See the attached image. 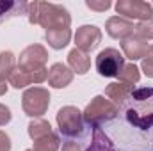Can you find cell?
Here are the masks:
<instances>
[{
  "instance_id": "6da1fadb",
  "label": "cell",
  "mask_w": 153,
  "mask_h": 151,
  "mask_svg": "<svg viewBox=\"0 0 153 151\" xmlns=\"http://www.w3.org/2000/svg\"><path fill=\"white\" fill-rule=\"evenodd\" d=\"M27 9H29V21L34 25H41L46 30L70 29L71 25L70 11L62 5L50 2H32L27 4Z\"/></svg>"
},
{
  "instance_id": "7a4b0ae2",
  "label": "cell",
  "mask_w": 153,
  "mask_h": 151,
  "mask_svg": "<svg viewBox=\"0 0 153 151\" xmlns=\"http://www.w3.org/2000/svg\"><path fill=\"white\" fill-rule=\"evenodd\" d=\"M125 115L135 128L148 130L153 126V87L134 89L126 101Z\"/></svg>"
},
{
  "instance_id": "3957f363",
  "label": "cell",
  "mask_w": 153,
  "mask_h": 151,
  "mask_svg": "<svg viewBox=\"0 0 153 151\" xmlns=\"http://www.w3.org/2000/svg\"><path fill=\"white\" fill-rule=\"evenodd\" d=\"M82 115H84V121H85L89 126L100 128L103 123L112 121L116 115H117V107H116L111 100H107L105 96L98 94V96H94V98L87 103V107H85V110L82 112Z\"/></svg>"
},
{
  "instance_id": "277c9868",
  "label": "cell",
  "mask_w": 153,
  "mask_h": 151,
  "mask_svg": "<svg viewBox=\"0 0 153 151\" xmlns=\"http://www.w3.org/2000/svg\"><path fill=\"white\" fill-rule=\"evenodd\" d=\"M48 107H50V93L45 87H29L22 96V109L32 119L46 114Z\"/></svg>"
},
{
  "instance_id": "5b68a950",
  "label": "cell",
  "mask_w": 153,
  "mask_h": 151,
  "mask_svg": "<svg viewBox=\"0 0 153 151\" xmlns=\"http://www.w3.org/2000/svg\"><path fill=\"white\" fill-rule=\"evenodd\" d=\"M84 115L82 112L73 107V105H66L57 112V126L59 132L64 137H78L84 132Z\"/></svg>"
},
{
  "instance_id": "8992f818",
  "label": "cell",
  "mask_w": 153,
  "mask_h": 151,
  "mask_svg": "<svg viewBox=\"0 0 153 151\" xmlns=\"http://www.w3.org/2000/svg\"><path fill=\"white\" fill-rule=\"evenodd\" d=\"M96 71L100 76H107V78H112L117 76L119 71L123 70L125 66V57L119 50L116 48H105L102 50L98 55H96Z\"/></svg>"
},
{
  "instance_id": "52a82bcc",
  "label": "cell",
  "mask_w": 153,
  "mask_h": 151,
  "mask_svg": "<svg viewBox=\"0 0 153 151\" xmlns=\"http://www.w3.org/2000/svg\"><path fill=\"white\" fill-rule=\"evenodd\" d=\"M117 14H123L126 20H150L153 18V7L152 4L143 2V0H119L116 4Z\"/></svg>"
},
{
  "instance_id": "ba28073f",
  "label": "cell",
  "mask_w": 153,
  "mask_h": 151,
  "mask_svg": "<svg viewBox=\"0 0 153 151\" xmlns=\"http://www.w3.org/2000/svg\"><path fill=\"white\" fill-rule=\"evenodd\" d=\"M48 52L43 44H30L27 46L18 59V66L25 71H36L39 68H46Z\"/></svg>"
},
{
  "instance_id": "9c48e42d",
  "label": "cell",
  "mask_w": 153,
  "mask_h": 151,
  "mask_svg": "<svg viewBox=\"0 0 153 151\" xmlns=\"http://www.w3.org/2000/svg\"><path fill=\"white\" fill-rule=\"evenodd\" d=\"M100 43H102V30L96 25H82L80 29H76L75 48L89 53L94 48H98Z\"/></svg>"
},
{
  "instance_id": "30bf717a",
  "label": "cell",
  "mask_w": 153,
  "mask_h": 151,
  "mask_svg": "<svg viewBox=\"0 0 153 151\" xmlns=\"http://www.w3.org/2000/svg\"><path fill=\"white\" fill-rule=\"evenodd\" d=\"M105 30H107V34H109L111 38L125 41V39H128V38L134 36V32H135V25H134L130 20H126V18L112 16V18L107 20V23H105Z\"/></svg>"
},
{
  "instance_id": "8fae6325",
  "label": "cell",
  "mask_w": 153,
  "mask_h": 151,
  "mask_svg": "<svg viewBox=\"0 0 153 151\" xmlns=\"http://www.w3.org/2000/svg\"><path fill=\"white\" fill-rule=\"evenodd\" d=\"M121 50H123V53H125L126 59L137 61V59H144L150 53V44H148V41L137 38L134 34L132 38L121 41Z\"/></svg>"
},
{
  "instance_id": "7c38bea8",
  "label": "cell",
  "mask_w": 153,
  "mask_h": 151,
  "mask_svg": "<svg viewBox=\"0 0 153 151\" xmlns=\"http://www.w3.org/2000/svg\"><path fill=\"white\" fill-rule=\"evenodd\" d=\"M73 71L70 70V66L62 64V62H55L52 64V68L48 70V84L55 89H64L73 82Z\"/></svg>"
},
{
  "instance_id": "4fadbf2b",
  "label": "cell",
  "mask_w": 153,
  "mask_h": 151,
  "mask_svg": "<svg viewBox=\"0 0 153 151\" xmlns=\"http://www.w3.org/2000/svg\"><path fill=\"white\" fill-rule=\"evenodd\" d=\"M132 85H126V84H123V82H112V84H109L107 85V89H105V96L114 103L116 107L119 105H125L126 101H128V98H130V94H132Z\"/></svg>"
},
{
  "instance_id": "5bb4252c",
  "label": "cell",
  "mask_w": 153,
  "mask_h": 151,
  "mask_svg": "<svg viewBox=\"0 0 153 151\" xmlns=\"http://www.w3.org/2000/svg\"><path fill=\"white\" fill-rule=\"evenodd\" d=\"M68 64H70V70L76 73V75H85L91 68V57L89 53L73 48L70 53H68Z\"/></svg>"
},
{
  "instance_id": "9a60e30c",
  "label": "cell",
  "mask_w": 153,
  "mask_h": 151,
  "mask_svg": "<svg viewBox=\"0 0 153 151\" xmlns=\"http://www.w3.org/2000/svg\"><path fill=\"white\" fill-rule=\"evenodd\" d=\"M45 39L48 43V46H52L53 50H62L70 39H71V30L70 29H55V30H46Z\"/></svg>"
},
{
  "instance_id": "2e32d148",
  "label": "cell",
  "mask_w": 153,
  "mask_h": 151,
  "mask_svg": "<svg viewBox=\"0 0 153 151\" xmlns=\"http://www.w3.org/2000/svg\"><path fill=\"white\" fill-rule=\"evenodd\" d=\"M87 151H116L112 141L105 135L103 130L100 128H93V139H91V144Z\"/></svg>"
},
{
  "instance_id": "e0dca14e",
  "label": "cell",
  "mask_w": 153,
  "mask_h": 151,
  "mask_svg": "<svg viewBox=\"0 0 153 151\" xmlns=\"http://www.w3.org/2000/svg\"><path fill=\"white\" fill-rule=\"evenodd\" d=\"M27 132H29V135H30L32 141H38V139L45 137V135H48V133L52 132V126H50V123H48L46 119L36 117V119H32V121L29 123Z\"/></svg>"
},
{
  "instance_id": "ac0fdd59",
  "label": "cell",
  "mask_w": 153,
  "mask_h": 151,
  "mask_svg": "<svg viewBox=\"0 0 153 151\" xmlns=\"http://www.w3.org/2000/svg\"><path fill=\"white\" fill-rule=\"evenodd\" d=\"M59 146H61V141H59V135L50 132L48 135L41 137L38 141H34V151H59Z\"/></svg>"
},
{
  "instance_id": "d6986e66",
  "label": "cell",
  "mask_w": 153,
  "mask_h": 151,
  "mask_svg": "<svg viewBox=\"0 0 153 151\" xmlns=\"http://www.w3.org/2000/svg\"><path fill=\"white\" fill-rule=\"evenodd\" d=\"M7 80H9V84H11L14 89H23V87H27V85L32 84L30 71H25V70H22L20 66H16V68L13 70V73L9 75Z\"/></svg>"
},
{
  "instance_id": "ffe728a7",
  "label": "cell",
  "mask_w": 153,
  "mask_h": 151,
  "mask_svg": "<svg viewBox=\"0 0 153 151\" xmlns=\"http://www.w3.org/2000/svg\"><path fill=\"white\" fill-rule=\"evenodd\" d=\"M119 82H123V84H126V85H134V84H137L139 82V78H141V71H139V68L132 62V64H125L123 66V70L119 71Z\"/></svg>"
},
{
  "instance_id": "44dd1931",
  "label": "cell",
  "mask_w": 153,
  "mask_h": 151,
  "mask_svg": "<svg viewBox=\"0 0 153 151\" xmlns=\"http://www.w3.org/2000/svg\"><path fill=\"white\" fill-rule=\"evenodd\" d=\"M14 68V55L11 52H0V80H7Z\"/></svg>"
},
{
  "instance_id": "7402d4cb",
  "label": "cell",
  "mask_w": 153,
  "mask_h": 151,
  "mask_svg": "<svg viewBox=\"0 0 153 151\" xmlns=\"http://www.w3.org/2000/svg\"><path fill=\"white\" fill-rule=\"evenodd\" d=\"M137 38L144 39V41H148V39H153V18L150 20H144V21H139L137 25H135V32H134Z\"/></svg>"
},
{
  "instance_id": "603a6c76",
  "label": "cell",
  "mask_w": 153,
  "mask_h": 151,
  "mask_svg": "<svg viewBox=\"0 0 153 151\" xmlns=\"http://www.w3.org/2000/svg\"><path fill=\"white\" fill-rule=\"evenodd\" d=\"M85 5L91 9V11H98V13H103V11H107L111 5H112V2L111 0H87L85 2Z\"/></svg>"
},
{
  "instance_id": "cb8c5ba5",
  "label": "cell",
  "mask_w": 153,
  "mask_h": 151,
  "mask_svg": "<svg viewBox=\"0 0 153 151\" xmlns=\"http://www.w3.org/2000/svg\"><path fill=\"white\" fill-rule=\"evenodd\" d=\"M23 4H16V2H0V21L7 16V14H13V11L16 7H22Z\"/></svg>"
},
{
  "instance_id": "d4e9b609",
  "label": "cell",
  "mask_w": 153,
  "mask_h": 151,
  "mask_svg": "<svg viewBox=\"0 0 153 151\" xmlns=\"http://www.w3.org/2000/svg\"><path fill=\"white\" fill-rule=\"evenodd\" d=\"M141 70L144 71V75L153 78V57L148 53L144 59H143V64H141Z\"/></svg>"
},
{
  "instance_id": "484cf974",
  "label": "cell",
  "mask_w": 153,
  "mask_h": 151,
  "mask_svg": "<svg viewBox=\"0 0 153 151\" xmlns=\"http://www.w3.org/2000/svg\"><path fill=\"white\" fill-rule=\"evenodd\" d=\"M11 119H13V114L9 110V107H5V105L0 103V126H5Z\"/></svg>"
},
{
  "instance_id": "4316f807",
  "label": "cell",
  "mask_w": 153,
  "mask_h": 151,
  "mask_svg": "<svg viewBox=\"0 0 153 151\" xmlns=\"http://www.w3.org/2000/svg\"><path fill=\"white\" fill-rule=\"evenodd\" d=\"M0 151H11V137L0 130Z\"/></svg>"
},
{
  "instance_id": "83f0119b",
  "label": "cell",
  "mask_w": 153,
  "mask_h": 151,
  "mask_svg": "<svg viewBox=\"0 0 153 151\" xmlns=\"http://www.w3.org/2000/svg\"><path fill=\"white\" fill-rule=\"evenodd\" d=\"M61 151H82V148H80V144H76L73 141H68V142L62 144Z\"/></svg>"
},
{
  "instance_id": "f1b7e54d",
  "label": "cell",
  "mask_w": 153,
  "mask_h": 151,
  "mask_svg": "<svg viewBox=\"0 0 153 151\" xmlns=\"http://www.w3.org/2000/svg\"><path fill=\"white\" fill-rule=\"evenodd\" d=\"M7 93V84H5V80H0V96H4Z\"/></svg>"
},
{
  "instance_id": "f546056e",
  "label": "cell",
  "mask_w": 153,
  "mask_h": 151,
  "mask_svg": "<svg viewBox=\"0 0 153 151\" xmlns=\"http://www.w3.org/2000/svg\"><path fill=\"white\" fill-rule=\"evenodd\" d=\"M150 55H152V57H153V44H152V46H150Z\"/></svg>"
},
{
  "instance_id": "4dcf8cb0",
  "label": "cell",
  "mask_w": 153,
  "mask_h": 151,
  "mask_svg": "<svg viewBox=\"0 0 153 151\" xmlns=\"http://www.w3.org/2000/svg\"><path fill=\"white\" fill-rule=\"evenodd\" d=\"M25 151H34V150H25Z\"/></svg>"
},
{
  "instance_id": "1f68e13d",
  "label": "cell",
  "mask_w": 153,
  "mask_h": 151,
  "mask_svg": "<svg viewBox=\"0 0 153 151\" xmlns=\"http://www.w3.org/2000/svg\"><path fill=\"white\" fill-rule=\"evenodd\" d=\"M152 7H153V4H152Z\"/></svg>"
}]
</instances>
